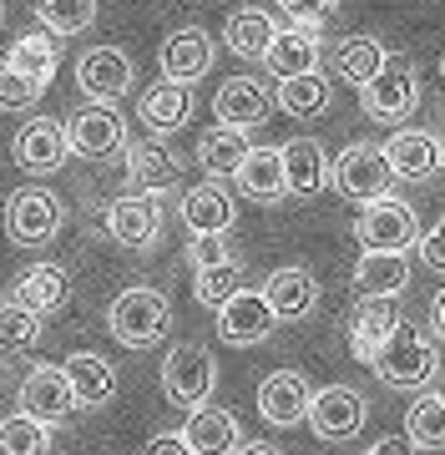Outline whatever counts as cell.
I'll list each match as a JSON object with an SVG mask.
<instances>
[{
	"mask_svg": "<svg viewBox=\"0 0 445 455\" xmlns=\"http://www.w3.org/2000/svg\"><path fill=\"white\" fill-rule=\"evenodd\" d=\"M330 97H334V86H330V76H319V71H304V76H283L279 82V92H274V101H279L289 116H324V107H330Z\"/></svg>",
	"mask_w": 445,
	"mask_h": 455,
	"instance_id": "obj_35",
	"label": "cell"
},
{
	"mask_svg": "<svg viewBox=\"0 0 445 455\" xmlns=\"http://www.w3.org/2000/svg\"><path fill=\"white\" fill-rule=\"evenodd\" d=\"M274 309L264 304V293L253 289H238L228 304H218V339L233 344V349H253V344H264L274 334Z\"/></svg>",
	"mask_w": 445,
	"mask_h": 455,
	"instance_id": "obj_12",
	"label": "cell"
},
{
	"mask_svg": "<svg viewBox=\"0 0 445 455\" xmlns=\"http://www.w3.org/2000/svg\"><path fill=\"white\" fill-rule=\"evenodd\" d=\"M441 395H445V379H441Z\"/></svg>",
	"mask_w": 445,
	"mask_h": 455,
	"instance_id": "obj_52",
	"label": "cell"
},
{
	"mask_svg": "<svg viewBox=\"0 0 445 455\" xmlns=\"http://www.w3.org/2000/svg\"><path fill=\"white\" fill-rule=\"evenodd\" d=\"M67 223V208L51 188H16L5 197V238L16 248H46Z\"/></svg>",
	"mask_w": 445,
	"mask_h": 455,
	"instance_id": "obj_4",
	"label": "cell"
},
{
	"mask_svg": "<svg viewBox=\"0 0 445 455\" xmlns=\"http://www.w3.org/2000/svg\"><path fill=\"white\" fill-rule=\"evenodd\" d=\"M107 329H112V339L127 344V349H152V344L167 339V329H172V304H167L163 289H147V283L122 289L112 299V309H107Z\"/></svg>",
	"mask_w": 445,
	"mask_h": 455,
	"instance_id": "obj_2",
	"label": "cell"
},
{
	"mask_svg": "<svg viewBox=\"0 0 445 455\" xmlns=\"http://www.w3.org/2000/svg\"><path fill=\"white\" fill-rule=\"evenodd\" d=\"M20 410L36 415L41 425H67L76 415V395H71L61 364H36L26 379H20Z\"/></svg>",
	"mask_w": 445,
	"mask_h": 455,
	"instance_id": "obj_13",
	"label": "cell"
},
{
	"mask_svg": "<svg viewBox=\"0 0 445 455\" xmlns=\"http://www.w3.org/2000/svg\"><path fill=\"white\" fill-rule=\"evenodd\" d=\"M370 370H375V379L390 385V390H425L430 379L441 374V359H435V344H430L420 329L400 319L395 334L379 344V355L370 359Z\"/></svg>",
	"mask_w": 445,
	"mask_h": 455,
	"instance_id": "obj_1",
	"label": "cell"
},
{
	"mask_svg": "<svg viewBox=\"0 0 445 455\" xmlns=\"http://www.w3.org/2000/svg\"><path fill=\"white\" fill-rule=\"evenodd\" d=\"M182 223H187V233H228L238 223V203L218 178H208L182 193Z\"/></svg>",
	"mask_w": 445,
	"mask_h": 455,
	"instance_id": "obj_22",
	"label": "cell"
},
{
	"mask_svg": "<svg viewBox=\"0 0 445 455\" xmlns=\"http://www.w3.org/2000/svg\"><path fill=\"white\" fill-rule=\"evenodd\" d=\"M71 137V157H91V163H107L127 147V122L112 101H86L82 112L67 122Z\"/></svg>",
	"mask_w": 445,
	"mask_h": 455,
	"instance_id": "obj_8",
	"label": "cell"
},
{
	"mask_svg": "<svg viewBox=\"0 0 445 455\" xmlns=\"http://www.w3.org/2000/svg\"><path fill=\"white\" fill-rule=\"evenodd\" d=\"M354 238H360L364 253H410L415 238H420V218H415L410 203L385 193L375 203H364L360 223H354Z\"/></svg>",
	"mask_w": 445,
	"mask_h": 455,
	"instance_id": "obj_6",
	"label": "cell"
},
{
	"mask_svg": "<svg viewBox=\"0 0 445 455\" xmlns=\"http://www.w3.org/2000/svg\"><path fill=\"white\" fill-rule=\"evenodd\" d=\"M41 92L46 86H36L31 76H20V71H11V66L0 61V112H31L36 101H41Z\"/></svg>",
	"mask_w": 445,
	"mask_h": 455,
	"instance_id": "obj_41",
	"label": "cell"
},
{
	"mask_svg": "<svg viewBox=\"0 0 445 455\" xmlns=\"http://www.w3.org/2000/svg\"><path fill=\"white\" fill-rule=\"evenodd\" d=\"M385 157H390V172L400 182H430L441 172V137L420 127H400L385 142Z\"/></svg>",
	"mask_w": 445,
	"mask_h": 455,
	"instance_id": "obj_17",
	"label": "cell"
},
{
	"mask_svg": "<svg viewBox=\"0 0 445 455\" xmlns=\"http://www.w3.org/2000/svg\"><path fill=\"white\" fill-rule=\"evenodd\" d=\"M379 66H385V46H379L375 36H349V41L334 46V71H339L349 86H364Z\"/></svg>",
	"mask_w": 445,
	"mask_h": 455,
	"instance_id": "obj_36",
	"label": "cell"
},
{
	"mask_svg": "<svg viewBox=\"0 0 445 455\" xmlns=\"http://www.w3.org/2000/svg\"><path fill=\"white\" fill-rule=\"evenodd\" d=\"M309 400H314V385H309V374H298V370H274L258 385V415L268 425H279V430L309 420Z\"/></svg>",
	"mask_w": 445,
	"mask_h": 455,
	"instance_id": "obj_15",
	"label": "cell"
},
{
	"mask_svg": "<svg viewBox=\"0 0 445 455\" xmlns=\"http://www.w3.org/2000/svg\"><path fill=\"white\" fill-rule=\"evenodd\" d=\"M142 127L157 132V137H167V132H182L187 127V116H193V86H182V82H157L142 92Z\"/></svg>",
	"mask_w": 445,
	"mask_h": 455,
	"instance_id": "obj_28",
	"label": "cell"
},
{
	"mask_svg": "<svg viewBox=\"0 0 445 455\" xmlns=\"http://www.w3.org/2000/svg\"><path fill=\"white\" fill-rule=\"evenodd\" d=\"M233 455H283L279 445H268V440H248V445H238Z\"/></svg>",
	"mask_w": 445,
	"mask_h": 455,
	"instance_id": "obj_48",
	"label": "cell"
},
{
	"mask_svg": "<svg viewBox=\"0 0 445 455\" xmlns=\"http://www.w3.org/2000/svg\"><path fill=\"white\" fill-rule=\"evenodd\" d=\"M268 107H274V97L264 92V82H253V76H233V82L218 86L213 97V112L223 127H264Z\"/></svg>",
	"mask_w": 445,
	"mask_h": 455,
	"instance_id": "obj_25",
	"label": "cell"
},
{
	"mask_svg": "<svg viewBox=\"0 0 445 455\" xmlns=\"http://www.w3.org/2000/svg\"><path fill=\"white\" fill-rule=\"evenodd\" d=\"M61 374H67L71 395H76V410H101V405H112V395H116V370H112V359L91 355V349H76V355L61 359Z\"/></svg>",
	"mask_w": 445,
	"mask_h": 455,
	"instance_id": "obj_20",
	"label": "cell"
},
{
	"mask_svg": "<svg viewBox=\"0 0 445 455\" xmlns=\"http://www.w3.org/2000/svg\"><path fill=\"white\" fill-rule=\"evenodd\" d=\"M441 76H445V56H441Z\"/></svg>",
	"mask_w": 445,
	"mask_h": 455,
	"instance_id": "obj_51",
	"label": "cell"
},
{
	"mask_svg": "<svg viewBox=\"0 0 445 455\" xmlns=\"http://www.w3.org/2000/svg\"><path fill=\"white\" fill-rule=\"evenodd\" d=\"M233 259L228 253V233H193V243H187V263L193 268H213V263Z\"/></svg>",
	"mask_w": 445,
	"mask_h": 455,
	"instance_id": "obj_42",
	"label": "cell"
},
{
	"mask_svg": "<svg viewBox=\"0 0 445 455\" xmlns=\"http://www.w3.org/2000/svg\"><path fill=\"white\" fill-rule=\"evenodd\" d=\"M36 16L51 36H76L97 20V0H36Z\"/></svg>",
	"mask_w": 445,
	"mask_h": 455,
	"instance_id": "obj_38",
	"label": "cell"
},
{
	"mask_svg": "<svg viewBox=\"0 0 445 455\" xmlns=\"http://www.w3.org/2000/svg\"><path fill=\"white\" fill-rule=\"evenodd\" d=\"M441 167H445V137H441Z\"/></svg>",
	"mask_w": 445,
	"mask_h": 455,
	"instance_id": "obj_49",
	"label": "cell"
},
{
	"mask_svg": "<svg viewBox=\"0 0 445 455\" xmlns=\"http://www.w3.org/2000/svg\"><path fill=\"white\" fill-rule=\"evenodd\" d=\"M132 56L122 46H91L76 56V86H82L86 101H122L132 92Z\"/></svg>",
	"mask_w": 445,
	"mask_h": 455,
	"instance_id": "obj_9",
	"label": "cell"
},
{
	"mask_svg": "<svg viewBox=\"0 0 445 455\" xmlns=\"http://www.w3.org/2000/svg\"><path fill=\"white\" fill-rule=\"evenodd\" d=\"M218 385V364L208 355V344H172L163 359V395L172 400L178 410H198L208 405V395Z\"/></svg>",
	"mask_w": 445,
	"mask_h": 455,
	"instance_id": "obj_5",
	"label": "cell"
},
{
	"mask_svg": "<svg viewBox=\"0 0 445 455\" xmlns=\"http://www.w3.org/2000/svg\"><path fill=\"white\" fill-rule=\"evenodd\" d=\"M233 178H238V193H248L253 203H279V197H289L279 147H248L243 167H238Z\"/></svg>",
	"mask_w": 445,
	"mask_h": 455,
	"instance_id": "obj_30",
	"label": "cell"
},
{
	"mask_svg": "<svg viewBox=\"0 0 445 455\" xmlns=\"http://www.w3.org/2000/svg\"><path fill=\"white\" fill-rule=\"evenodd\" d=\"M238 289H243V263L238 259H223V263H213V268H198V283H193L198 304H208V309L228 304Z\"/></svg>",
	"mask_w": 445,
	"mask_h": 455,
	"instance_id": "obj_39",
	"label": "cell"
},
{
	"mask_svg": "<svg viewBox=\"0 0 445 455\" xmlns=\"http://www.w3.org/2000/svg\"><path fill=\"white\" fill-rule=\"evenodd\" d=\"M0 455H51V425L16 410L0 420Z\"/></svg>",
	"mask_w": 445,
	"mask_h": 455,
	"instance_id": "obj_37",
	"label": "cell"
},
{
	"mask_svg": "<svg viewBox=\"0 0 445 455\" xmlns=\"http://www.w3.org/2000/svg\"><path fill=\"white\" fill-rule=\"evenodd\" d=\"M142 455H193V451H187L182 430H178V435L167 430V435H152V440H147V451H142Z\"/></svg>",
	"mask_w": 445,
	"mask_h": 455,
	"instance_id": "obj_45",
	"label": "cell"
},
{
	"mask_svg": "<svg viewBox=\"0 0 445 455\" xmlns=\"http://www.w3.org/2000/svg\"><path fill=\"white\" fill-rule=\"evenodd\" d=\"M5 66H11V71H20V76H31L36 86H51L56 66H61L56 36H51V31H26L20 41H11V51H5Z\"/></svg>",
	"mask_w": 445,
	"mask_h": 455,
	"instance_id": "obj_33",
	"label": "cell"
},
{
	"mask_svg": "<svg viewBox=\"0 0 445 455\" xmlns=\"http://www.w3.org/2000/svg\"><path fill=\"white\" fill-rule=\"evenodd\" d=\"M410 289V259L405 253H360L354 263V293L360 299H400Z\"/></svg>",
	"mask_w": 445,
	"mask_h": 455,
	"instance_id": "obj_29",
	"label": "cell"
},
{
	"mask_svg": "<svg viewBox=\"0 0 445 455\" xmlns=\"http://www.w3.org/2000/svg\"><path fill=\"white\" fill-rule=\"evenodd\" d=\"M330 182L339 188V197L364 208V203H375V197H385L395 188V172H390V157H385L379 142H349L330 163Z\"/></svg>",
	"mask_w": 445,
	"mask_h": 455,
	"instance_id": "obj_3",
	"label": "cell"
},
{
	"mask_svg": "<svg viewBox=\"0 0 445 455\" xmlns=\"http://www.w3.org/2000/svg\"><path fill=\"white\" fill-rule=\"evenodd\" d=\"M122 157H127V178H132V188H142V193H167L172 182L182 178V163L178 152L152 132V137H127V147H122Z\"/></svg>",
	"mask_w": 445,
	"mask_h": 455,
	"instance_id": "obj_16",
	"label": "cell"
},
{
	"mask_svg": "<svg viewBox=\"0 0 445 455\" xmlns=\"http://www.w3.org/2000/svg\"><path fill=\"white\" fill-rule=\"evenodd\" d=\"M405 440L415 451H445V395L441 390L415 395V405L405 410Z\"/></svg>",
	"mask_w": 445,
	"mask_h": 455,
	"instance_id": "obj_34",
	"label": "cell"
},
{
	"mask_svg": "<svg viewBox=\"0 0 445 455\" xmlns=\"http://www.w3.org/2000/svg\"><path fill=\"white\" fill-rule=\"evenodd\" d=\"M319 61H324V46H319V31H309V26H289L279 36H274V46L264 51V66L274 71V76H304V71H319Z\"/></svg>",
	"mask_w": 445,
	"mask_h": 455,
	"instance_id": "obj_27",
	"label": "cell"
},
{
	"mask_svg": "<svg viewBox=\"0 0 445 455\" xmlns=\"http://www.w3.org/2000/svg\"><path fill=\"white\" fill-rule=\"evenodd\" d=\"M415 253H420V263H425V268L445 274V218H435V223L415 238Z\"/></svg>",
	"mask_w": 445,
	"mask_h": 455,
	"instance_id": "obj_43",
	"label": "cell"
},
{
	"mask_svg": "<svg viewBox=\"0 0 445 455\" xmlns=\"http://www.w3.org/2000/svg\"><path fill=\"white\" fill-rule=\"evenodd\" d=\"M0 20H5V0H0Z\"/></svg>",
	"mask_w": 445,
	"mask_h": 455,
	"instance_id": "obj_50",
	"label": "cell"
},
{
	"mask_svg": "<svg viewBox=\"0 0 445 455\" xmlns=\"http://www.w3.org/2000/svg\"><path fill=\"white\" fill-rule=\"evenodd\" d=\"M364 455H415V445L405 435H385V440H375Z\"/></svg>",
	"mask_w": 445,
	"mask_h": 455,
	"instance_id": "obj_46",
	"label": "cell"
},
{
	"mask_svg": "<svg viewBox=\"0 0 445 455\" xmlns=\"http://www.w3.org/2000/svg\"><path fill=\"white\" fill-rule=\"evenodd\" d=\"M248 132L243 127H208L198 137V167L208 172V178H218V182H228L238 167H243V157H248Z\"/></svg>",
	"mask_w": 445,
	"mask_h": 455,
	"instance_id": "obj_32",
	"label": "cell"
},
{
	"mask_svg": "<svg viewBox=\"0 0 445 455\" xmlns=\"http://www.w3.org/2000/svg\"><path fill=\"white\" fill-rule=\"evenodd\" d=\"M107 238L116 248H152L163 238V208H157V197L152 193H127V197H112V208H107Z\"/></svg>",
	"mask_w": 445,
	"mask_h": 455,
	"instance_id": "obj_10",
	"label": "cell"
},
{
	"mask_svg": "<svg viewBox=\"0 0 445 455\" xmlns=\"http://www.w3.org/2000/svg\"><path fill=\"white\" fill-rule=\"evenodd\" d=\"M41 339V314L20 309L16 299L0 304V355H16V349H31Z\"/></svg>",
	"mask_w": 445,
	"mask_h": 455,
	"instance_id": "obj_40",
	"label": "cell"
},
{
	"mask_svg": "<svg viewBox=\"0 0 445 455\" xmlns=\"http://www.w3.org/2000/svg\"><path fill=\"white\" fill-rule=\"evenodd\" d=\"M182 440L193 455H233L243 440H238V415L223 405H198L187 410V425H182Z\"/></svg>",
	"mask_w": 445,
	"mask_h": 455,
	"instance_id": "obj_23",
	"label": "cell"
},
{
	"mask_svg": "<svg viewBox=\"0 0 445 455\" xmlns=\"http://www.w3.org/2000/svg\"><path fill=\"white\" fill-rule=\"evenodd\" d=\"M274 36H279V20L268 16V11H233L228 26H223V46L238 56V61H264V51L274 46Z\"/></svg>",
	"mask_w": 445,
	"mask_h": 455,
	"instance_id": "obj_31",
	"label": "cell"
},
{
	"mask_svg": "<svg viewBox=\"0 0 445 455\" xmlns=\"http://www.w3.org/2000/svg\"><path fill=\"white\" fill-rule=\"evenodd\" d=\"M283 182H289V197H314L330 188V152L319 137H294L283 142Z\"/></svg>",
	"mask_w": 445,
	"mask_h": 455,
	"instance_id": "obj_21",
	"label": "cell"
},
{
	"mask_svg": "<svg viewBox=\"0 0 445 455\" xmlns=\"http://www.w3.org/2000/svg\"><path fill=\"white\" fill-rule=\"evenodd\" d=\"M370 420V405H364L360 390L349 385H330V390H314L309 400V430L319 440H354Z\"/></svg>",
	"mask_w": 445,
	"mask_h": 455,
	"instance_id": "obj_11",
	"label": "cell"
},
{
	"mask_svg": "<svg viewBox=\"0 0 445 455\" xmlns=\"http://www.w3.org/2000/svg\"><path fill=\"white\" fill-rule=\"evenodd\" d=\"M279 5L294 16V26H309V31H319V26L334 16V5H339V0H279Z\"/></svg>",
	"mask_w": 445,
	"mask_h": 455,
	"instance_id": "obj_44",
	"label": "cell"
},
{
	"mask_svg": "<svg viewBox=\"0 0 445 455\" xmlns=\"http://www.w3.org/2000/svg\"><path fill=\"white\" fill-rule=\"evenodd\" d=\"M430 329H435V334L445 339V289L435 293V304H430Z\"/></svg>",
	"mask_w": 445,
	"mask_h": 455,
	"instance_id": "obj_47",
	"label": "cell"
},
{
	"mask_svg": "<svg viewBox=\"0 0 445 455\" xmlns=\"http://www.w3.org/2000/svg\"><path fill=\"white\" fill-rule=\"evenodd\" d=\"M360 101L375 122L400 127V122L415 112V101H420V76H415V66L405 61V56H385V66L360 86Z\"/></svg>",
	"mask_w": 445,
	"mask_h": 455,
	"instance_id": "obj_7",
	"label": "cell"
},
{
	"mask_svg": "<svg viewBox=\"0 0 445 455\" xmlns=\"http://www.w3.org/2000/svg\"><path fill=\"white\" fill-rule=\"evenodd\" d=\"M258 293H264V304L274 309V319L289 324V319H309L314 314V304H319V278H314L309 268L289 263V268H274Z\"/></svg>",
	"mask_w": 445,
	"mask_h": 455,
	"instance_id": "obj_18",
	"label": "cell"
},
{
	"mask_svg": "<svg viewBox=\"0 0 445 455\" xmlns=\"http://www.w3.org/2000/svg\"><path fill=\"white\" fill-rule=\"evenodd\" d=\"M395 324H400L395 299H360V309L349 314V355L370 364L379 355V344L395 334Z\"/></svg>",
	"mask_w": 445,
	"mask_h": 455,
	"instance_id": "obj_24",
	"label": "cell"
},
{
	"mask_svg": "<svg viewBox=\"0 0 445 455\" xmlns=\"http://www.w3.org/2000/svg\"><path fill=\"white\" fill-rule=\"evenodd\" d=\"M5 299H16L20 309H31V314L46 319V314H56L71 299V278H67V268H56V263H36V268H26V274L11 283Z\"/></svg>",
	"mask_w": 445,
	"mask_h": 455,
	"instance_id": "obj_26",
	"label": "cell"
},
{
	"mask_svg": "<svg viewBox=\"0 0 445 455\" xmlns=\"http://www.w3.org/2000/svg\"><path fill=\"white\" fill-rule=\"evenodd\" d=\"M157 66H163L167 82H182V86L203 82L208 66H213V41H208V31H198V26L172 31L163 41V51H157Z\"/></svg>",
	"mask_w": 445,
	"mask_h": 455,
	"instance_id": "obj_19",
	"label": "cell"
},
{
	"mask_svg": "<svg viewBox=\"0 0 445 455\" xmlns=\"http://www.w3.org/2000/svg\"><path fill=\"white\" fill-rule=\"evenodd\" d=\"M11 157H16L26 172L46 178V172H56V167L71 157V137H67V127H61V122H51V116H31V122L16 132Z\"/></svg>",
	"mask_w": 445,
	"mask_h": 455,
	"instance_id": "obj_14",
	"label": "cell"
}]
</instances>
